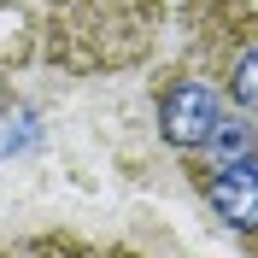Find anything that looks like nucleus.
I'll return each mask as SVG.
<instances>
[{"label":"nucleus","instance_id":"nucleus-2","mask_svg":"<svg viewBox=\"0 0 258 258\" xmlns=\"http://www.w3.org/2000/svg\"><path fill=\"white\" fill-rule=\"evenodd\" d=\"M206 206L217 211L229 229L258 235V153H246V159L211 170V176H206Z\"/></svg>","mask_w":258,"mask_h":258},{"label":"nucleus","instance_id":"nucleus-4","mask_svg":"<svg viewBox=\"0 0 258 258\" xmlns=\"http://www.w3.org/2000/svg\"><path fill=\"white\" fill-rule=\"evenodd\" d=\"M229 94H235L241 112H258V47H246L241 59H235V71H229Z\"/></svg>","mask_w":258,"mask_h":258},{"label":"nucleus","instance_id":"nucleus-1","mask_svg":"<svg viewBox=\"0 0 258 258\" xmlns=\"http://www.w3.org/2000/svg\"><path fill=\"white\" fill-rule=\"evenodd\" d=\"M217 117H223V100H217V88H206L200 77L170 82L164 100H159V129H164V141L182 147V153H194V147L206 141Z\"/></svg>","mask_w":258,"mask_h":258},{"label":"nucleus","instance_id":"nucleus-3","mask_svg":"<svg viewBox=\"0 0 258 258\" xmlns=\"http://www.w3.org/2000/svg\"><path fill=\"white\" fill-rule=\"evenodd\" d=\"M194 153H200L211 170H217V164H235V159H246V153H258V123H246V117H229V112H223L217 123H211V135L194 147Z\"/></svg>","mask_w":258,"mask_h":258}]
</instances>
